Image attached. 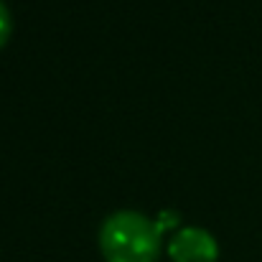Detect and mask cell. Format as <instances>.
Masks as SVG:
<instances>
[{
    "label": "cell",
    "instance_id": "cell-1",
    "mask_svg": "<svg viewBox=\"0 0 262 262\" xmlns=\"http://www.w3.org/2000/svg\"><path fill=\"white\" fill-rule=\"evenodd\" d=\"M163 229L156 219L120 209L112 211L99 227V247L107 262H153L161 250Z\"/></svg>",
    "mask_w": 262,
    "mask_h": 262
},
{
    "label": "cell",
    "instance_id": "cell-2",
    "mask_svg": "<svg viewBox=\"0 0 262 262\" xmlns=\"http://www.w3.org/2000/svg\"><path fill=\"white\" fill-rule=\"evenodd\" d=\"M168 255L173 262H214L219 247L206 229L183 227L168 239Z\"/></svg>",
    "mask_w": 262,
    "mask_h": 262
},
{
    "label": "cell",
    "instance_id": "cell-3",
    "mask_svg": "<svg viewBox=\"0 0 262 262\" xmlns=\"http://www.w3.org/2000/svg\"><path fill=\"white\" fill-rule=\"evenodd\" d=\"M8 31H10V15H8V8H5V3L0 0V43L8 38Z\"/></svg>",
    "mask_w": 262,
    "mask_h": 262
},
{
    "label": "cell",
    "instance_id": "cell-4",
    "mask_svg": "<svg viewBox=\"0 0 262 262\" xmlns=\"http://www.w3.org/2000/svg\"><path fill=\"white\" fill-rule=\"evenodd\" d=\"M178 219H176V214H171V211H161V216L156 219V224L161 227V229H166V224L171 227V224H176Z\"/></svg>",
    "mask_w": 262,
    "mask_h": 262
}]
</instances>
